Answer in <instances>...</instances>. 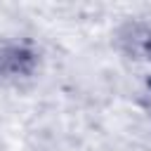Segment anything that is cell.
<instances>
[{
  "label": "cell",
  "instance_id": "1",
  "mask_svg": "<svg viewBox=\"0 0 151 151\" xmlns=\"http://www.w3.org/2000/svg\"><path fill=\"white\" fill-rule=\"evenodd\" d=\"M113 47L134 64H151V24L125 19L113 31Z\"/></svg>",
  "mask_w": 151,
  "mask_h": 151
},
{
  "label": "cell",
  "instance_id": "2",
  "mask_svg": "<svg viewBox=\"0 0 151 151\" xmlns=\"http://www.w3.org/2000/svg\"><path fill=\"white\" fill-rule=\"evenodd\" d=\"M38 61L40 54L31 42H5L0 45V80L31 78Z\"/></svg>",
  "mask_w": 151,
  "mask_h": 151
}]
</instances>
